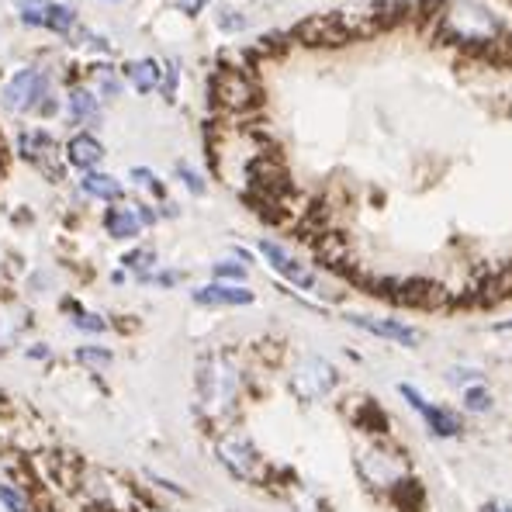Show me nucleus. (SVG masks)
<instances>
[{
	"label": "nucleus",
	"instance_id": "c756f323",
	"mask_svg": "<svg viewBox=\"0 0 512 512\" xmlns=\"http://www.w3.org/2000/svg\"><path fill=\"white\" fill-rule=\"evenodd\" d=\"M115 4H118V0H115Z\"/></svg>",
	"mask_w": 512,
	"mask_h": 512
},
{
	"label": "nucleus",
	"instance_id": "a211bd4d",
	"mask_svg": "<svg viewBox=\"0 0 512 512\" xmlns=\"http://www.w3.org/2000/svg\"><path fill=\"white\" fill-rule=\"evenodd\" d=\"M0 506H4L7 512H32V509H28V502L21 499L11 485H0Z\"/></svg>",
	"mask_w": 512,
	"mask_h": 512
},
{
	"label": "nucleus",
	"instance_id": "dca6fc26",
	"mask_svg": "<svg viewBox=\"0 0 512 512\" xmlns=\"http://www.w3.org/2000/svg\"><path fill=\"white\" fill-rule=\"evenodd\" d=\"M45 4L49 0H18V14L28 28H45Z\"/></svg>",
	"mask_w": 512,
	"mask_h": 512
},
{
	"label": "nucleus",
	"instance_id": "2eb2a0df",
	"mask_svg": "<svg viewBox=\"0 0 512 512\" xmlns=\"http://www.w3.org/2000/svg\"><path fill=\"white\" fill-rule=\"evenodd\" d=\"M70 111H73V118L77 122H94L97 118V97L90 94V90H73L70 94Z\"/></svg>",
	"mask_w": 512,
	"mask_h": 512
},
{
	"label": "nucleus",
	"instance_id": "ddd939ff",
	"mask_svg": "<svg viewBox=\"0 0 512 512\" xmlns=\"http://www.w3.org/2000/svg\"><path fill=\"white\" fill-rule=\"evenodd\" d=\"M125 73L139 94H149V90L160 87V70H156V63H149V59H142V63H128Z\"/></svg>",
	"mask_w": 512,
	"mask_h": 512
},
{
	"label": "nucleus",
	"instance_id": "412c9836",
	"mask_svg": "<svg viewBox=\"0 0 512 512\" xmlns=\"http://www.w3.org/2000/svg\"><path fill=\"white\" fill-rule=\"evenodd\" d=\"M215 277H218V281H222V277H225V281H246V270L236 267V263H218Z\"/></svg>",
	"mask_w": 512,
	"mask_h": 512
},
{
	"label": "nucleus",
	"instance_id": "0eeeda50",
	"mask_svg": "<svg viewBox=\"0 0 512 512\" xmlns=\"http://www.w3.org/2000/svg\"><path fill=\"white\" fill-rule=\"evenodd\" d=\"M260 253L267 256L270 267H274L281 277H288L291 284H298V288H315V277L308 274V270L301 267V263L288 250H281L277 243H260Z\"/></svg>",
	"mask_w": 512,
	"mask_h": 512
},
{
	"label": "nucleus",
	"instance_id": "423d86ee",
	"mask_svg": "<svg viewBox=\"0 0 512 512\" xmlns=\"http://www.w3.org/2000/svg\"><path fill=\"white\" fill-rule=\"evenodd\" d=\"M360 474H364L371 485H381V488H391L402 481L405 474V461H398L395 454H388V450H367L364 457H360Z\"/></svg>",
	"mask_w": 512,
	"mask_h": 512
},
{
	"label": "nucleus",
	"instance_id": "20e7f679",
	"mask_svg": "<svg viewBox=\"0 0 512 512\" xmlns=\"http://www.w3.org/2000/svg\"><path fill=\"white\" fill-rule=\"evenodd\" d=\"M398 391H402V398H409V405L419 412V416L426 419V426H429V433L433 436H457L461 433V419L454 416V412H447V409H440V405H426V398L419 395L412 384H398Z\"/></svg>",
	"mask_w": 512,
	"mask_h": 512
},
{
	"label": "nucleus",
	"instance_id": "4468645a",
	"mask_svg": "<svg viewBox=\"0 0 512 512\" xmlns=\"http://www.w3.org/2000/svg\"><path fill=\"white\" fill-rule=\"evenodd\" d=\"M73 21H77V14H73L66 4H45V28H49V32L70 35Z\"/></svg>",
	"mask_w": 512,
	"mask_h": 512
},
{
	"label": "nucleus",
	"instance_id": "bb28decb",
	"mask_svg": "<svg viewBox=\"0 0 512 512\" xmlns=\"http://www.w3.org/2000/svg\"><path fill=\"white\" fill-rule=\"evenodd\" d=\"M474 378H478L474 371H457V367L450 371V381H454V384H464V381H474Z\"/></svg>",
	"mask_w": 512,
	"mask_h": 512
},
{
	"label": "nucleus",
	"instance_id": "4be33fe9",
	"mask_svg": "<svg viewBox=\"0 0 512 512\" xmlns=\"http://www.w3.org/2000/svg\"><path fill=\"white\" fill-rule=\"evenodd\" d=\"M73 322H77V329H87V333H104V329H108L104 319H97V315H90V312H80Z\"/></svg>",
	"mask_w": 512,
	"mask_h": 512
},
{
	"label": "nucleus",
	"instance_id": "39448f33",
	"mask_svg": "<svg viewBox=\"0 0 512 512\" xmlns=\"http://www.w3.org/2000/svg\"><path fill=\"white\" fill-rule=\"evenodd\" d=\"M218 461L225 464V468H229L232 474H236V478H253L256 474V450H253V443L246 440V436H236V433H229V436H222V440H218Z\"/></svg>",
	"mask_w": 512,
	"mask_h": 512
},
{
	"label": "nucleus",
	"instance_id": "7ed1b4c3",
	"mask_svg": "<svg viewBox=\"0 0 512 512\" xmlns=\"http://www.w3.org/2000/svg\"><path fill=\"white\" fill-rule=\"evenodd\" d=\"M291 384H295L298 398H305V402H319V398H326L329 391L336 388V371H333V364H326L322 357H308L298 364Z\"/></svg>",
	"mask_w": 512,
	"mask_h": 512
},
{
	"label": "nucleus",
	"instance_id": "f3484780",
	"mask_svg": "<svg viewBox=\"0 0 512 512\" xmlns=\"http://www.w3.org/2000/svg\"><path fill=\"white\" fill-rule=\"evenodd\" d=\"M464 409L468 412H492V395L485 388H468L464 391Z\"/></svg>",
	"mask_w": 512,
	"mask_h": 512
},
{
	"label": "nucleus",
	"instance_id": "c85d7f7f",
	"mask_svg": "<svg viewBox=\"0 0 512 512\" xmlns=\"http://www.w3.org/2000/svg\"><path fill=\"white\" fill-rule=\"evenodd\" d=\"M502 4H506V7H509V11H512V0H502Z\"/></svg>",
	"mask_w": 512,
	"mask_h": 512
},
{
	"label": "nucleus",
	"instance_id": "6ab92c4d",
	"mask_svg": "<svg viewBox=\"0 0 512 512\" xmlns=\"http://www.w3.org/2000/svg\"><path fill=\"white\" fill-rule=\"evenodd\" d=\"M77 360H84V364H94V367H108L111 364V353L108 350H97V346H84V350H77Z\"/></svg>",
	"mask_w": 512,
	"mask_h": 512
},
{
	"label": "nucleus",
	"instance_id": "b1692460",
	"mask_svg": "<svg viewBox=\"0 0 512 512\" xmlns=\"http://www.w3.org/2000/svg\"><path fill=\"white\" fill-rule=\"evenodd\" d=\"M125 263H128V267H135V270H139V267H149V263H153V250L128 253V256H125Z\"/></svg>",
	"mask_w": 512,
	"mask_h": 512
},
{
	"label": "nucleus",
	"instance_id": "393cba45",
	"mask_svg": "<svg viewBox=\"0 0 512 512\" xmlns=\"http://www.w3.org/2000/svg\"><path fill=\"white\" fill-rule=\"evenodd\" d=\"M39 108H42V111H39L42 118H52V115H56V111H59V101H52V97H45V101L39 104Z\"/></svg>",
	"mask_w": 512,
	"mask_h": 512
},
{
	"label": "nucleus",
	"instance_id": "f03ea898",
	"mask_svg": "<svg viewBox=\"0 0 512 512\" xmlns=\"http://www.w3.org/2000/svg\"><path fill=\"white\" fill-rule=\"evenodd\" d=\"M236 391H239V374L229 360L225 357L201 360L198 395H201V405H205L208 412H225L232 402H236Z\"/></svg>",
	"mask_w": 512,
	"mask_h": 512
},
{
	"label": "nucleus",
	"instance_id": "1a4fd4ad",
	"mask_svg": "<svg viewBox=\"0 0 512 512\" xmlns=\"http://www.w3.org/2000/svg\"><path fill=\"white\" fill-rule=\"evenodd\" d=\"M66 160H70V167L90 173L104 160V146L90 132H77L70 142H66Z\"/></svg>",
	"mask_w": 512,
	"mask_h": 512
},
{
	"label": "nucleus",
	"instance_id": "a878e982",
	"mask_svg": "<svg viewBox=\"0 0 512 512\" xmlns=\"http://www.w3.org/2000/svg\"><path fill=\"white\" fill-rule=\"evenodd\" d=\"M118 94H122V84H118L115 77L104 80V97H118Z\"/></svg>",
	"mask_w": 512,
	"mask_h": 512
},
{
	"label": "nucleus",
	"instance_id": "f8f14e48",
	"mask_svg": "<svg viewBox=\"0 0 512 512\" xmlns=\"http://www.w3.org/2000/svg\"><path fill=\"white\" fill-rule=\"evenodd\" d=\"M104 229H108L115 239H135L142 229V222H139V215L128 212V208H111V212L104 215Z\"/></svg>",
	"mask_w": 512,
	"mask_h": 512
},
{
	"label": "nucleus",
	"instance_id": "aec40b11",
	"mask_svg": "<svg viewBox=\"0 0 512 512\" xmlns=\"http://www.w3.org/2000/svg\"><path fill=\"white\" fill-rule=\"evenodd\" d=\"M132 177H135V184H146L149 191L156 194V198H167V187H163L160 180H156V177H153V173H149V170L135 167V170H132Z\"/></svg>",
	"mask_w": 512,
	"mask_h": 512
},
{
	"label": "nucleus",
	"instance_id": "9b49d317",
	"mask_svg": "<svg viewBox=\"0 0 512 512\" xmlns=\"http://www.w3.org/2000/svg\"><path fill=\"white\" fill-rule=\"evenodd\" d=\"M80 187L90 194V198H101V201H118L125 194L122 180H115L111 173H84V180H80Z\"/></svg>",
	"mask_w": 512,
	"mask_h": 512
},
{
	"label": "nucleus",
	"instance_id": "6e6552de",
	"mask_svg": "<svg viewBox=\"0 0 512 512\" xmlns=\"http://www.w3.org/2000/svg\"><path fill=\"white\" fill-rule=\"evenodd\" d=\"M353 326L367 329V333L381 336V340H391V343H402V346H416L419 343V333L405 322H391V319H367V315H350Z\"/></svg>",
	"mask_w": 512,
	"mask_h": 512
},
{
	"label": "nucleus",
	"instance_id": "5701e85b",
	"mask_svg": "<svg viewBox=\"0 0 512 512\" xmlns=\"http://www.w3.org/2000/svg\"><path fill=\"white\" fill-rule=\"evenodd\" d=\"M177 173H180V177H184V184L191 187L194 194H205V180H201L198 173H191L187 167H177Z\"/></svg>",
	"mask_w": 512,
	"mask_h": 512
},
{
	"label": "nucleus",
	"instance_id": "9d476101",
	"mask_svg": "<svg viewBox=\"0 0 512 512\" xmlns=\"http://www.w3.org/2000/svg\"><path fill=\"white\" fill-rule=\"evenodd\" d=\"M198 305H250L253 291L246 288H229V284H208V288L194 291Z\"/></svg>",
	"mask_w": 512,
	"mask_h": 512
},
{
	"label": "nucleus",
	"instance_id": "f257e3e1",
	"mask_svg": "<svg viewBox=\"0 0 512 512\" xmlns=\"http://www.w3.org/2000/svg\"><path fill=\"white\" fill-rule=\"evenodd\" d=\"M208 149L329 267L409 308L512 301V25L371 0L215 66Z\"/></svg>",
	"mask_w": 512,
	"mask_h": 512
},
{
	"label": "nucleus",
	"instance_id": "cd10ccee",
	"mask_svg": "<svg viewBox=\"0 0 512 512\" xmlns=\"http://www.w3.org/2000/svg\"><path fill=\"white\" fill-rule=\"evenodd\" d=\"M485 512H512V506H506V502H492Z\"/></svg>",
	"mask_w": 512,
	"mask_h": 512
}]
</instances>
